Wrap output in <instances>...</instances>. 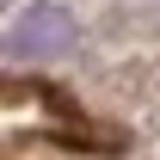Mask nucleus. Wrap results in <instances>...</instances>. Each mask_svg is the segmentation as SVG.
Here are the masks:
<instances>
[{"mask_svg": "<svg viewBox=\"0 0 160 160\" xmlns=\"http://www.w3.org/2000/svg\"><path fill=\"white\" fill-rule=\"evenodd\" d=\"M74 43H80V25L62 0H25L0 31L6 62H62Z\"/></svg>", "mask_w": 160, "mask_h": 160, "instance_id": "nucleus-1", "label": "nucleus"}]
</instances>
